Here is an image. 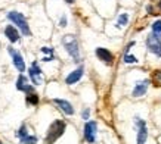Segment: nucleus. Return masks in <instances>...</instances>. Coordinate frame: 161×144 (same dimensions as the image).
<instances>
[{"mask_svg": "<svg viewBox=\"0 0 161 144\" xmlns=\"http://www.w3.org/2000/svg\"><path fill=\"white\" fill-rule=\"evenodd\" d=\"M67 128V124L64 122V121L58 119L52 122V125L49 126V130H47V135H46V138H44V143L46 144H53L56 140L64 134V131Z\"/></svg>", "mask_w": 161, "mask_h": 144, "instance_id": "1", "label": "nucleus"}, {"mask_svg": "<svg viewBox=\"0 0 161 144\" xmlns=\"http://www.w3.org/2000/svg\"><path fill=\"white\" fill-rule=\"evenodd\" d=\"M62 46L65 50L68 52V54L74 59V62H80V50H78V41L75 39V35L68 34L62 37Z\"/></svg>", "mask_w": 161, "mask_h": 144, "instance_id": "2", "label": "nucleus"}, {"mask_svg": "<svg viewBox=\"0 0 161 144\" xmlns=\"http://www.w3.org/2000/svg\"><path fill=\"white\" fill-rule=\"evenodd\" d=\"M8 18L14 22V25H16V27L22 31L24 35H31L28 22H27V19H25V16L22 13H19V12H9V13H8Z\"/></svg>", "mask_w": 161, "mask_h": 144, "instance_id": "3", "label": "nucleus"}, {"mask_svg": "<svg viewBox=\"0 0 161 144\" xmlns=\"http://www.w3.org/2000/svg\"><path fill=\"white\" fill-rule=\"evenodd\" d=\"M147 46L149 52L154 53L155 56L161 58V39H158L155 34H149L147 39Z\"/></svg>", "mask_w": 161, "mask_h": 144, "instance_id": "4", "label": "nucleus"}, {"mask_svg": "<svg viewBox=\"0 0 161 144\" xmlns=\"http://www.w3.org/2000/svg\"><path fill=\"white\" fill-rule=\"evenodd\" d=\"M96 130H98L96 122H93V121L86 122V125H84V138H86L87 143L90 144L95 143V140H96Z\"/></svg>", "mask_w": 161, "mask_h": 144, "instance_id": "5", "label": "nucleus"}, {"mask_svg": "<svg viewBox=\"0 0 161 144\" xmlns=\"http://www.w3.org/2000/svg\"><path fill=\"white\" fill-rule=\"evenodd\" d=\"M136 125H137V128H139V131H137V144H145L148 138L147 124L141 118H136Z\"/></svg>", "mask_w": 161, "mask_h": 144, "instance_id": "6", "label": "nucleus"}, {"mask_svg": "<svg viewBox=\"0 0 161 144\" xmlns=\"http://www.w3.org/2000/svg\"><path fill=\"white\" fill-rule=\"evenodd\" d=\"M28 72H30V77H31V80H33V84L40 85L43 80H42V69L39 68L37 62H33V65H31V68L28 69Z\"/></svg>", "mask_w": 161, "mask_h": 144, "instance_id": "7", "label": "nucleus"}, {"mask_svg": "<svg viewBox=\"0 0 161 144\" xmlns=\"http://www.w3.org/2000/svg\"><path fill=\"white\" fill-rule=\"evenodd\" d=\"M16 88H18L19 91L27 93V94L34 93V88H33L31 85H28V78L25 77V75H22V74L18 77V81H16Z\"/></svg>", "mask_w": 161, "mask_h": 144, "instance_id": "8", "label": "nucleus"}, {"mask_svg": "<svg viewBox=\"0 0 161 144\" xmlns=\"http://www.w3.org/2000/svg\"><path fill=\"white\" fill-rule=\"evenodd\" d=\"M9 54L12 56L15 68H16L19 72H24L25 71V62H24V59H22V56H21L16 50H14V49H9Z\"/></svg>", "mask_w": 161, "mask_h": 144, "instance_id": "9", "label": "nucleus"}, {"mask_svg": "<svg viewBox=\"0 0 161 144\" xmlns=\"http://www.w3.org/2000/svg\"><path fill=\"white\" fill-rule=\"evenodd\" d=\"M95 53H96V56L99 58V60H102L103 63H108V65H111L112 63V54L109 50H107V49L103 47H98L96 50H95Z\"/></svg>", "mask_w": 161, "mask_h": 144, "instance_id": "10", "label": "nucleus"}, {"mask_svg": "<svg viewBox=\"0 0 161 144\" xmlns=\"http://www.w3.org/2000/svg\"><path fill=\"white\" fill-rule=\"evenodd\" d=\"M148 85H149V81L148 80H143V81H139L133 88V97H142L148 90Z\"/></svg>", "mask_w": 161, "mask_h": 144, "instance_id": "11", "label": "nucleus"}, {"mask_svg": "<svg viewBox=\"0 0 161 144\" xmlns=\"http://www.w3.org/2000/svg\"><path fill=\"white\" fill-rule=\"evenodd\" d=\"M83 72H84L83 66L77 68L75 71H73V72H71V74L68 75V77H67L65 82H67L68 85H73V84H75L77 81H80V80H81V77H83Z\"/></svg>", "mask_w": 161, "mask_h": 144, "instance_id": "12", "label": "nucleus"}, {"mask_svg": "<svg viewBox=\"0 0 161 144\" xmlns=\"http://www.w3.org/2000/svg\"><path fill=\"white\" fill-rule=\"evenodd\" d=\"M53 103H56L61 107V111H64L67 115H74V107L69 101L64 100V99H53Z\"/></svg>", "mask_w": 161, "mask_h": 144, "instance_id": "13", "label": "nucleus"}, {"mask_svg": "<svg viewBox=\"0 0 161 144\" xmlns=\"http://www.w3.org/2000/svg\"><path fill=\"white\" fill-rule=\"evenodd\" d=\"M5 35L9 39L10 43H16V41L19 40V33H18V29L15 28L14 25H8V27H6Z\"/></svg>", "mask_w": 161, "mask_h": 144, "instance_id": "14", "label": "nucleus"}, {"mask_svg": "<svg viewBox=\"0 0 161 144\" xmlns=\"http://www.w3.org/2000/svg\"><path fill=\"white\" fill-rule=\"evenodd\" d=\"M151 81L155 87H161V69H157V71L152 72Z\"/></svg>", "mask_w": 161, "mask_h": 144, "instance_id": "15", "label": "nucleus"}, {"mask_svg": "<svg viewBox=\"0 0 161 144\" xmlns=\"http://www.w3.org/2000/svg\"><path fill=\"white\" fill-rule=\"evenodd\" d=\"M127 22H129V15L127 13H121L118 16V21H117V27L121 28V27H126Z\"/></svg>", "mask_w": 161, "mask_h": 144, "instance_id": "16", "label": "nucleus"}, {"mask_svg": "<svg viewBox=\"0 0 161 144\" xmlns=\"http://www.w3.org/2000/svg\"><path fill=\"white\" fill-rule=\"evenodd\" d=\"M152 34H155L158 39H161V21H155L152 24Z\"/></svg>", "mask_w": 161, "mask_h": 144, "instance_id": "17", "label": "nucleus"}, {"mask_svg": "<svg viewBox=\"0 0 161 144\" xmlns=\"http://www.w3.org/2000/svg\"><path fill=\"white\" fill-rule=\"evenodd\" d=\"M21 143H24V144H36L37 143V137H34V135H25V137L21 138Z\"/></svg>", "mask_w": 161, "mask_h": 144, "instance_id": "18", "label": "nucleus"}, {"mask_svg": "<svg viewBox=\"0 0 161 144\" xmlns=\"http://www.w3.org/2000/svg\"><path fill=\"white\" fill-rule=\"evenodd\" d=\"M27 101H28L30 105H37V103H39V97L36 96L34 93H31V94L27 96Z\"/></svg>", "mask_w": 161, "mask_h": 144, "instance_id": "19", "label": "nucleus"}, {"mask_svg": "<svg viewBox=\"0 0 161 144\" xmlns=\"http://www.w3.org/2000/svg\"><path fill=\"white\" fill-rule=\"evenodd\" d=\"M124 62L126 63H136L137 59L135 58V56H132V54H124Z\"/></svg>", "mask_w": 161, "mask_h": 144, "instance_id": "20", "label": "nucleus"}, {"mask_svg": "<svg viewBox=\"0 0 161 144\" xmlns=\"http://www.w3.org/2000/svg\"><path fill=\"white\" fill-rule=\"evenodd\" d=\"M25 135H28V132H27V126H25V125H22V126H21V130L18 131V137H19V138H22V137H25Z\"/></svg>", "mask_w": 161, "mask_h": 144, "instance_id": "21", "label": "nucleus"}, {"mask_svg": "<svg viewBox=\"0 0 161 144\" xmlns=\"http://www.w3.org/2000/svg\"><path fill=\"white\" fill-rule=\"evenodd\" d=\"M42 52L49 53L50 56H53V49H52V47H42Z\"/></svg>", "mask_w": 161, "mask_h": 144, "instance_id": "22", "label": "nucleus"}, {"mask_svg": "<svg viewBox=\"0 0 161 144\" xmlns=\"http://www.w3.org/2000/svg\"><path fill=\"white\" fill-rule=\"evenodd\" d=\"M89 115H90V111H89V109H84L83 113H81V116H83V119L87 121V119H89Z\"/></svg>", "mask_w": 161, "mask_h": 144, "instance_id": "23", "label": "nucleus"}, {"mask_svg": "<svg viewBox=\"0 0 161 144\" xmlns=\"http://www.w3.org/2000/svg\"><path fill=\"white\" fill-rule=\"evenodd\" d=\"M59 25H61V27H67V16H65V15H64L62 18H61V21H59Z\"/></svg>", "mask_w": 161, "mask_h": 144, "instance_id": "24", "label": "nucleus"}, {"mask_svg": "<svg viewBox=\"0 0 161 144\" xmlns=\"http://www.w3.org/2000/svg\"><path fill=\"white\" fill-rule=\"evenodd\" d=\"M43 60H44V62H50V60H53V56H49V58H44Z\"/></svg>", "mask_w": 161, "mask_h": 144, "instance_id": "25", "label": "nucleus"}, {"mask_svg": "<svg viewBox=\"0 0 161 144\" xmlns=\"http://www.w3.org/2000/svg\"><path fill=\"white\" fill-rule=\"evenodd\" d=\"M65 2H67V3H73L74 0H65Z\"/></svg>", "mask_w": 161, "mask_h": 144, "instance_id": "26", "label": "nucleus"}, {"mask_svg": "<svg viewBox=\"0 0 161 144\" xmlns=\"http://www.w3.org/2000/svg\"><path fill=\"white\" fill-rule=\"evenodd\" d=\"M158 8H160V9H161V2H160V3H158Z\"/></svg>", "mask_w": 161, "mask_h": 144, "instance_id": "27", "label": "nucleus"}, {"mask_svg": "<svg viewBox=\"0 0 161 144\" xmlns=\"http://www.w3.org/2000/svg\"><path fill=\"white\" fill-rule=\"evenodd\" d=\"M0 144H2V143H0Z\"/></svg>", "mask_w": 161, "mask_h": 144, "instance_id": "28", "label": "nucleus"}]
</instances>
